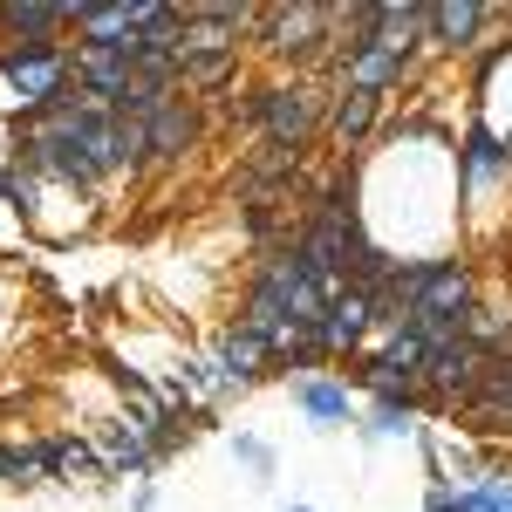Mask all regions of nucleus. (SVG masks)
<instances>
[{
	"label": "nucleus",
	"instance_id": "1",
	"mask_svg": "<svg viewBox=\"0 0 512 512\" xmlns=\"http://www.w3.org/2000/svg\"><path fill=\"white\" fill-rule=\"evenodd\" d=\"M260 48L280 69H321L335 48V0H267Z\"/></svg>",
	"mask_w": 512,
	"mask_h": 512
},
{
	"label": "nucleus",
	"instance_id": "2",
	"mask_svg": "<svg viewBox=\"0 0 512 512\" xmlns=\"http://www.w3.org/2000/svg\"><path fill=\"white\" fill-rule=\"evenodd\" d=\"M239 69V35L233 28H219V21H205L198 7H185V48H178V76L185 89H226Z\"/></svg>",
	"mask_w": 512,
	"mask_h": 512
},
{
	"label": "nucleus",
	"instance_id": "3",
	"mask_svg": "<svg viewBox=\"0 0 512 512\" xmlns=\"http://www.w3.org/2000/svg\"><path fill=\"white\" fill-rule=\"evenodd\" d=\"M328 96H335V89H321L315 76L274 82V103H267V130H260V137H274L287 151H308L321 130H328Z\"/></svg>",
	"mask_w": 512,
	"mask_h": 512
},
{
	"label": "nucleus",
	"instance_id": "4",
	"mask_svg": "<svg viewBox=\"0 0 512 512\" xmlns=\"http://www.w3.org/2000/svg\"><path fill=\"white\" fill-rule=\"evenodd\" d=\"M485 362H492V355L478 349L472 335L431 342V355H424V376H417V390H431V403H444V410H465V403H472V390L485 383Z\"/></svg>",
	"mask_w": 512,
	"mask_h": 512
},
{
	"label": "nucleus",
	"instance_id": "5",
	"mask_svg": "<svg viewBox=\"0 0 512 512\" xmlns=\"http://www.w3.org/2000/svg\"><path fill=\"white\" fill-rule=\"evenodd\" d=\"M506 178H512V137L492 130L485 117H472L465 137H458V198H478L492 185H506Z\"/></svg>",
	"mask_w": 512,
	"mask_h": 512
},
{
	"label": "nucleus",
	"instance_id": "6",
	"mask_svg": "<svg viewBox=\"0 0 512 512\" xmlns=\"http://www.w3.org/2000/svg\"><path fill=\"white\" fill-rule=\"evenodd\" d=\"M198 137H205V110H198V96H178V103H164L158 117L144 123L151 164H185L198 151Z\"/></svg>",
	"mask_w": 512,
	"mask_h": 512
},
{
	"label": "nucleus",
	"instance_id": "7",
	"mask_svg": "<svg viewBox=\"0 0 512 512\" xmlns=\"http://www.w3.org/2000/svg\"><path fill=\"white\" fill-rule=\"evenodd\" d=\"M369 335H376V294L335 287V301H328V315H321V349L349 355V349H369Z\"/></svg>",
	"mask_w": 512,
	"mask_h": 512
},
{
	"label": "nucleus",
	"instance_id": "8",
	"mask_svg": "<svg viewBox=\"0 0 512 512\" xmlns=\"http://www.w3.org/2000/svg\"><path fill=\"white\" fill-rule=\"evenodd\" d=\"M492 14L499 7H485V0H431V55H478Z\"/></svg>",
	"mask_w": 512,
	"mask_h": 512
},
{
	"label": "nucleus",
	"instance_id": "9",
	"mask_svg": "<svg viewBox=\"0 0 512 512\" xmlns=\"http://www.w3.org/2000/svg\"><path fill=\"white\" fill-rule=\"evenodd\" d=\"M383 103L390 96H369V89H335L328 96V137H335V151H362L369 137H376V123H383Z\"/></svg>",
	"mask_w": 512,
	"mask_h": 512
},
{
	"label": "nucleus",
	"instance_id": "10",
	"mask_svg": "<svg viewBox=\"0 0 512 512\" xmlns=\"http://www.w3.org/2000/svg\"><path fill=\"white\" fill-rule=\"evenodd\" d=\"M76 82L89 103H103V110H117V96L130 89V55L117 48H76Z\"/></svg>",
	"mask_w": 512,
	"mask_h": 512
},
{
	"label": "nucleus",
	"instance_id": "11",
	"mask_svg": "<svg viewBox=\"0 0 512 512\" xmlns=\"http://www.w3.org/2000/svg\"><path fill=\"white\" fill-rule=\"evenodd\" d=\"M69 0H0V35L7 41H62Z\"/></svg>",
	"mask_w": 512,
	"mask_h": 512
},
{
	"label": "nucleus",
	"instance_id": "12",
	"mask_svg": "<svg viewBox=\"0 0 512 512\" xmlns=\"http://www.w3.org/2000/svg\"><path fill=\"white\" fill-rule=\"evenodd\" d=\"M376 41L396 55H431V0H383Z\"/></svg>",
	"mask_w": 512,
	"mask_h": 512
},
{
	"label": "nucleus",
	"instance_id": "13",
	"mask_svg": "<svg viewBox=\"0 0 512 512\" xmlns=\"http://www.w3.org/2000/svg\"><path fill=\"white\" fill-rule=\"evenodd\" d=\"M294 410L328 431V424H349L355 417V396H349V383H335V376H301V383H294Z\"/></svg>",
	"mask_w": 512,
	"mask_h": 512
},
{
	"label": "nucleus",
	"instance_id": "14",
	"mask_svg": "<svg viewBox=\"0 0 512 512\" xmlns=\"http://www.w3.org/2000/svg\"><path fill=\"white\" fill-rule=\"evenodd\" d=\"M465 417L472 424H485V431H512V362H485V383L472 390V403H465Z\"/></svg>",
	"mask_w": 512,
	"mask_h": 512
},
{
	"label": "nucleus",
	"instance_id": "15",
	"mask_svg": "<svg viewBox=\"0 0 512 512\" xmlns=\"http://www.w3.org/2000/svg\"><path fill=\"white\" fill-rule=\"evenodd\" d=\"M212 362L226 369V383H233V390H246V383H260V376H267V362H274V355H267L260 335L226 328V335H219V349H212Z\"/></svg>",
	"mask_w": 512,
	"mask_h": 512
},
{
	"label": "nucleus",
	"instance_id": "16",
	"mask_svg": "<svg viewBox=\"0 0 512 512\" xmlns=\"http://www.w3.org/2000/svg\"><path fill=\"white\" fill-rule=\"evenodd\" d=\"M110 465H103V451L89 444V437L76 431H62V437H48V478L55 485H82V478H103Z\"/></svg>",
	"mask_w": 512,
	"mask_h": 512
},
{
	"label": "nucleus",
	"instance_id": "17",
	"mask_svg": "<svg viewBox=\"0 0 512 512\" xmlns=\"http://www.w3.org/2000/svg\"><path fill=\"white\" fill-rule=\"evenodd\" d=\"M103 465H110V472L117 478H144L151 472V465H158V444H151V437L137 431V424H130V417H117V424H110V431H103Z\"/></svg>",
	"mask_w": 512,
	"mask_h": 512
},
{
	"label": "nucleus",
	"instance_id": "18",
	"mask_svg": "<svg viewBox=\"0 0 512 512\" xmlns=\"http://www.w3.org/2000/svg\"><path fill=\"white\" fill-rule=\"evenodd\" d=\"M424 355H431V342H424L417 328H390L362 362H376V369H390V376H410V383H417V376H424Z\"/></svg>",
	"mask_w": 512,
	"mask_h": 512
},
{
	"label": "nucleus",
	"instance_id": "19",
	"mask_svg": "<svg viewBox=\"0 0 512 512\" xmlns=\"http://www.w3.org/2000/svg\"><path fill=\"white\" fill-rule=\"evenodd\" d=\"M48 478V437L0 444V485H41Z\"/></svg>",
	"mask_w": 512,
	"mask_h": 512
},
{
	"label": "nucleus",
	"instance_id": "20",
	"mask_svg": "<svg viewBox=\"0 0 512 512\" xmlns=\"http://www.w3.org/2000/svg\"><path fill=\"white\" fill-rule=\"evenodd\" d=\"M369 437H417L424 431V403H369Z\"/></svg>",
	"mask_w": 512,
	"mask_h": 512
},
{
	"label": "nucleus",
	"instance_id": "21",
	"mask_svg": "<svg viewBox=\"0 0 512 512\" xmlns=\"http://www.w3.org/2000/svg\"><path fill=\"white\" fill-rule=\"evenodd\" d=\"M239 226H246V239H253V246H260V253H267V246H280V205H246V212H239Z\"/></svg>",
	"mask_w": 512,
	"mask_h": 512
},
{
	"label": "nucleus",
	"instance_id": "22",
	"mask_svg": "<svg viewBox=\"0 0 512 512\" xmlns=\"http://www.w3.org/2000/svg\"><path fill=\"white\" fill-rule=\"evenodd\" d=\"M424 512H465V499H458L451 485H431V492H424Z\"/></svg>",
	"mask_w": 512,
	"mask_h": 512
},
{
	"label": "nucleus",
	"instance_id": "23",
	"mask_svg": "<svg viewBox=\"0 0 512 512\" xmlns=\"http://www.w3.org/2000/svg\"><path fill=\"white\" fill-rule=\"evenodd\" d=\"M239 458H246V465H253V472H267V465H274V451H267V444H260V437H239Z\"/></svg>",
	"mask_w": 512,
	"mask_h": 512
},
{
	"label": "nucleus",
	"instance_id": "24",
	"mask_svg": "<svg viewBox=\"0 0 512 512\" xmlns=\"http://www.w3.org/2000/svg\"><path fill=\"white\" fill-rule=\"evenodd\" d=\"M287 512H315V506H287Z\"/></svg>",
	"mask_w": 512,
	"mask_h": 512
},
{
	"label": "nucleus",
	"instance_id": "25",
	"mask_svg": "<svg viewBox=\"0 0 512 512\" xmlns=\"http://www.w3.org/2000/svg\"><path fill=\"white\" fill-rule=\"evenodd\" d=\"M506 14H512V7H506Z\"/></svg>",
	"mask_w": 512,
	"mask_h": 512
}]
</instances>
